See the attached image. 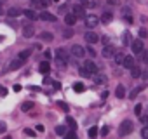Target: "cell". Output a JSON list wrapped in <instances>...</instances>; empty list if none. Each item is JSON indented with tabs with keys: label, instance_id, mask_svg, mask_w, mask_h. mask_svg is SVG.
I'll return each instance as SVG.
<instances>
[{
	"label": "cell",
	"instance_id": "4",
	"mask_svg": "<svg viewBox=\"0 0 148 139\" xmlns=\"http://www.w3.org/2000/svg\"><path fill=\"white\" fill-rule=\"evenodd\" d=\"M70 52H71V56H73V57H84V54H86V49H84L82 45L75 44V45H71Z\"/></svg>",
	"mask_w": 148,
	"mask_h": 139
},
{
	"label": "cell",
	"instance_id": "20",
	"mask_svg": "<svg viewBox=\"0 0 148 139\" xmlns=\"http://www.w3.org/2000/svg\"><path fill=\"white\" fill-rule=\"evenodd\" d=\"M23 14H25V16H26V18H28L30 21H35V19H38V16H37V14H35V11H32V9H30V11L26 9V11H25Z\"/></svg>",
	"mask_w": 148,
	"mask_h": 139
},
{
	"label": "cell",
	"instance_id": "51",
	"mask_svg": "<svg viewBox=\"0 0 148 139\" xmlns=\"http://www.w3.org/2000/svg\"><path fill=\"white\" fill-rule=\"evenodd\" d=\"M71 35H73V31H64V37H66V38H68V37H71Z\"/></svg>",
	"mask_w": 148,
	"mask_h": 139
},
{
	"label": "cell",
	"instance_id": "37",
	"mask_svg": "<svg viewBox=\"0 0 148 139\" xmlns=\"http://www.w3.org/2000/svg\"><path fill=\"white\" fill-rule=\"evenodd\" d=\"M146 37H148V31H146L145 28H141V30H139V38H146Z\"/></svg>",
	"mask_w": 148,
	"mask_h": 139
},
{
	"label": "cell",
	"instance_id": "49",
	"mask_svg": "<svg viewBox=\"0 0 148 139\" xmlns=\"http://www.w3.org/2000/svg\"><path fill=\"white\" fill-rule=\"evenodd\" d=\"M19 91H21V85L16 84V85H14V92H19Z\"/></svg>",
	"mask_w": 148,
	"mask_h": 139
},
{
	"label": "cell",
	"instance_id": "55",
	"mask_svg": "<svg viewBox=\"0 0 148 139\" xmlns=\"http://www.w3.org/2000/svg\"><path fill=\"white\" fill-rule=\"evenodd\" d=\"M2 139H11V136H5V137H2Z\"/></svg>",
	"mask_w": 148,
	"mask_h": 139
},
{
	"label": "cell",
	"instance_id": "48",
	"mask_svg": "<svg viewBox=\"0 0 148 139\" xmlns=\"http://www.w3.org/2000/svg\"><path fill=\"white\" fill-rule=\"evenodd\" d=\"M141 77H143V78H148V70H145V72H141Z\"/></svg>",
	"mask_w": 148,
	"mask_h": 139
},
{
	"label": "cell",
	"instance_id": "1",
	"mask_svg": "<svg viewBox=\"0 0 148 139\" xmlns=\"http://www.w3.org/2000/svg\"><path fill=\"white\" fill-rule=\"evenodd\" d=\"M66 63H68V54L64 49H56V64L59 68H66Z\"/></svg>",
	"mask_w": 148,
	"mask_h": 139
},
{
	"label": "cell",
	"instance_id": "2",
	"mask_svg": "<svg viewBox=\"0 0 148 139\" xmlns=\"http://www.w3.org/2000/svg\"><path fill=\"white\" fill-rule=\"evenodd\" d=\"M131 132H132V122L131 120H124L120 123V127H119V136L124 137V136H129Z\"/></svg>",
	"mask_w": 148,
	"mask_h": 139
},
{
	"label": "cell",
	"instance_id": "6",
	"mask_svg": "<svg viewBox=\"0 0 148 139\" xmlns=\"http://www.w3.org/2000/svg\"><path fill=\"white\" fill-rule=\"evenodd\" d=\"M98 23H99V18L98 16H94V14L86 16V26L87 28H94V26H98Z\"/></svg>",
	"mask_w": 148,
	"mask_h": 139
},
{
	"label": "cell",
	"instance_id": "14",
	"mask_svg": "<svg viewBox=\"0 0 148 139\" xmlns=\"http://www.w3.org/2000/svg\"><path fill=\"white\" fill-rule=\"evenodd\" d=\"M30 56H32V49H25V50H21V52H19L18 59H21V61H26Z\"/></svg>",
	"mask_w": 148,
	"mask_h": 139
},
{
	"label": "cell",
	"instance_id": "18",
	"mask_svg": "<svg viewBox=\"0 0 148 139\" xmlns=\"http://www.w3.org/2000/svg\"><path fill=\"white\" fill-rule=\"evenodd\" d=\"M113 59H115V63H117V64H124V59H125V54H124V52H115V56H113Z\"/></svg>",
	"mask_w": 148,
	"mask_h": 139
},
{
	"label": "cell",
	"instance_id": "38",
	"mask_svg": "<svg viewBox=\"0 0 148 139\" xmlns=\"http://www.w3.org/2000/svg\"><path fill=\"white\" fill-rule=\"evenodd\" d=\"M141 54H143V56H141V57H143V63H145V64H148V50H143Z\"/></svg>",
	"mask_w": 148,
	"mask_h": 139
},
{
	"label": "cell",
	"instance_id": "28",
	"mask_svg": "<svg viewBox=\"0 0 148 139\" xmlns=\"http://www.w3.org/2000/svg\"><path fill=\"white\" fill-rule=\"evenodd\" d=\"M79 73H80V77H84V78H89V77H92L89 72H87V70L84 68V66H80V70H79Z\"/></svg>",
	"mask_w": 148,
	"mask_h": 139
},
{
	"label": "cell",
	"instance_id": "42",
	"mask_svg": "<svg viewBox=\"0 0 148 139\" xmlns=\"http://www.w3.org/2000/svg\"><path fill=\"white\" fill-rule=\"evenodd\" d=\"M44 56H45V61H49V59H51V56H52V52H51V50H45V52H44Z\"/></svg>",
	"mask_w": 148,
	"mask_h": 139
},
{
	"label": "cell",
	"instance_id": "26",
	"mask_svg": "<svg viewBox=\"0 0 148 139\" xmlns=\"http://www.w3.org/2000/svg\"><path fill=\"white\" fill-rule=\"evenodd\" d=\"M99 21H101L103 25H108V23L112 21V14H110V12H105V14L99 18Z\"/></svg>",
	"mask_w": 148,
	"mask_h": 139
},
{
	"label": "cell",
	"instance_id": "25",
	"mask_svg": "<svg viewBox=\"0 0 148 139\" xmlns=\"http://www.w3.org/2000/svg\"><path fill=\"white\" fill-rule=\"evenodd\" d=\"M21 14V11L19 9H16V7H11L9 11H7V16H11V18H18Z\"/></svg>",
	"mask_w": 148,
	"mask_h": 139
},
{
	"label": "cell",
	"instance_id": "23",
	"mask_svg": "<svg viewBox=\"0 0 148 139\" xmlns=\"http://www.w3.org/2000/svg\"><path fill=\"white\" fill-rule=\"evenodd\" d=\"M75 21H77V18L73 16V14H66V18H64V23H66L68 26H71V25H75Z\"/></svg>",
	"mask_w": 148,
	"mask_h": 139
},
{
	"label": "cell",
	"instance_id": "43",
	"mask_svg": "<svg viewBox=\"0 0 148 139\" xmlns=\"http://www.w3.org/2000/svg\"><path fill=\"white\" fill-rule=\"evenodd\" d=\"M25 134H26V136H35V130H32V129H25Z\"/></svg>",
	"mask_w": 148,
	"mask_h": 139
},
{
	"label": "cell",
	"instance_id": "15",
	"mask_svg": "<svg viewBox=\"0 0 148 139\" xmlns=\"http://www.w3.org/2000/svg\"><path fill=\"white\" fill-rule=\"evenodd\" d=\"M115 96H117L119 99H124V97H125V89H124V85H117V89H115Z\"/></svg>",
	"mask_w": 148,
	"mask_h": 139
},
{
	"label": "cell",
	"instance_id": "13",
	"mask_svg": "<svg viewBox=\"0 0 148 139\" xmlns=\"http://www.w3.org/2000/svg\"><path fill=\"white\" fill-rule=\"evenodd\" d=\"M136 64H134V57L132 56H125V59H124V68H127V70H131V68H134Z\"/></svg>",
	"mask_w": 148,
	"mask_h": 139
},
{
	"label": "cell",
	"instance_id": "5",
	"mask_svg": "<svg viewBox=\"0 0 148 139\" xmlns=\"http://www.w3.org/2000/svg\"><path fill=\"white\" fill-rule=\"evenodd\" d=\"M131 49H132V54H141L143 52V40L141 38L132 40L131 42Z\"/></svg>",
	"mask_w": 148,
	"mask_h": 139
},
{
	"label": "cell",
	"instance_id": "47",
	"mask_svg": "<svg viewBox=\"0 0 148 139\" xmlns=\"http://www.w3.org/2000/svg\"><path fill=\"white\" fill-rule=\"evenodd\" d=\"M59 108H63L64 111H68V104H64V103H59Z\"/></svg>",
	"mask_w": 148,
	"mask_h": 139
},
{
	"label": "cell",
	"instance_id": "45",
	"mask_svg": "<svg viewBox=\"0 0 148 139\" xmlns=\"http://www.w3.org/2000/svg\"><path fill=\"white\" fill-rule=\"evenodd\" d=\"M79 2H80V5H82V7H87V4L91 2V0H79Z\"/></svg>",
	"mask_w": 148,
	"mask_h": 139
},
{
	"label": "cell",
	"instance_id": "21",
	"mask_svg": "<svg viewBox=\"0 0 148 139\" xmlns=\"http://www.w3.org/2000/svg\"><path fill=\"white\" fill-rule=\"evenodd\" d=\"M122 14H124V19H127V23H132V16H131V9L124 7L122 9Z\"/></svg>",
	"mask_w": 148,
	"mask_h": 139
},
{
	"label": "cell",
	"instance_id": "8",
	"mask_svg": "<svg viewBox=\"0 0 148 139\" xmlns=\"http://www.w3.org/2000/svg\"><path fill=\"white\" fill-rule=\"evenodd\" d=\"M115 47L113 45H105V49H103V52H101V56L105 57V59H110V57H113L115 56Z\"/></svg>",
	"mask_w": 148,
	"mask_h": 139
},
{
	"label": "cell",
	"instance_id": "32",
	"mask_svg": "<svg viewBox=\"0 0 148 139\" xmlns=\"http://www.w3.org/2000/svg\"><path fill=\"white\" fill-rule=\"evenodd\" d=\"M56 134H58V136H64V134H66V129H64L63 125H58V127H56Z\"/></svg>",
	"mask_w": 148,
	"mask_h": 139
},
{
	"label": "cell",
	"instance_id": "3",
	"mask_svg": "<svg viewBox=\"0 0 148 139\" xmlns=\"http://www.w3.org/2000/svg\"><path fill=\"white\" fill-rule=\"evenodd\" d=\"M71 14L75 16L77 19H86V16H87V14H86V9H84L80 4H79V5H73V7H71Z\"/></svg>",
	"mask_w": 148,
	"mask_h": 139
},
{
	"label": "cell",
	"instance_id": "54",
	"mask_svg": "<svg viewBox=\"0 0 148 139\" xmlns=\"http://www.w3.org/2000/svg\"><path fill=\"white\" fill-rule=\"evenodd\" d=\"M37 132H44V127L42 125H37Z\"/></svg>",
	"mask_w": 148,
	"mask_h": 139
},
{
	"label": "cell",
	"instance_id": "41",
	"mask_svg": "<svg viewBox=\"0 0 148 139\" xmlns=\"http://www.w3.org/2000/svg\"><path fill=\"white\" fill-rule=\"evenodd\" d=\"M108 132H110V129L105 125V127H101V136H108Z\"/></svg>",
	"mask_w": 148,
	"mask_h": 139
},
{
	"label": "cell",
	"instance_id": "7",
	"mask_svg": "<svg viewBox=\"0 0 148 139\" xmlns=\"http://www.w3.org/2000/svg\"><path fill=\"white\" fill-rule=\"evenodd\" d=\"M84 38H86V42H87V44H91V45H94V44H98V40H99V37H98V33H94V31H86V35H84Z\"/></svg>",
	"mask_w": 148,
	"mask_h": 139
},
{
	"label": "cell",
	"instance_id": "39",
	"mask_svg": "<svg viewBox=\"0 0 148 139\" xmlns=\"http://www.w3.org/2000/svg\"><path fill=\"white\" fill-rule=\"evenodd\" d=\"M7 130V125H5V122H0V134H4Z\"/></svg>",
	"mask_w": 148,
	"mask_h": 139
},
{
	"label": "cell",
	"instance_id": "44",
	"mask_svg": "<svg viewBox=\"0 0 148 139\" xmlns=\"http://www.w3.org/2000/svg\"><path fill=\"white\" fill-rule=\"evenodd\" d=\"M141 122H143L145 125H148V115H141Z\"/></svg>",
	"mask_w": 148,
	"mask_h": 139
},
{
	"label": "cell",
	"instance_id": "36",
	"mask_svg": "<svg viewBox=\"0 0 148 139\" xmlns=\"http://www.w3.org/2000/svg\"><path fill=\"white\" fill-rule=\"evenodd\" d=\"M141 137L143 139H148V127H143L141 129Z\"/></svg>",
	"mask_w": 148,
	"mask_h": 139
},
{
	"label": "cell",
	"instance_id": "56",
	"mask_svg": "<svg viewBox=\"0 0 148 139\" xmlns=\"http://www.w3.org/2000/svg\"><path fill=\"white\" fill-rule=\"evenodd\" d=\"M0 14H2V5H0Z\"/></svg>",
	"mask_w": 148,
	"mask_h": 139
},
{
	"label": "cell",
	"instance_id": "12",
	"mask_svg": "<svg viewBox=\"0 0 148 139\" xmlns=\"http://www.w3.org/2000/svg\"><path fill=\"white\" fill-rule=\"evenodd\" d=\"M33 35H35V28L30 26V25H26V26L23 28V37H25V38H32Z\"/></svg>",
	"mask_w": 148,
	"mask_h": 139
},
{
	"label": "cell",
	"instance_id": "53",
	"mask_svg": "<svg viewBox=\"0 0 148 139\" xmlns=\"http://www.w3.org/2000/svg\"><path fill=\"white\" fill-rule=\"evenodd\" d=\"M52 85H54V87H56V89H61V84H59V82H54V84H52Z\"/></svg>",
	"mask_w": 148,
	"mask_h": 139
},
{
	"label": "cell",
	"instance_id": "29",
	"mask_svg": "<svg viewBox=\"0 0 148 139\" xmlns=\"http://www.w3.org/2000/svg\"><path fill=\"white\" fill-rule=\"evenodd\" d=\"M141 91H143V87H136L134 91H131V94H129V97H131V99H136V96H138V94H139Z\"/></svg>",
	"mask_w": 148,
	"mask_h": 139
},
{
	"label": "cell",
	"instance_id": "33",
	"mask_svg": "<svg viewBox=\"0 0 148 139\" xmlns=\"http://www.w3.org/2000/svg\"><path fill=\"white\" fill-rule=\"evenodd\" d=\"M96 136H98V127H91V129H89V137L94 139Z\"/></svg>",
	"mask_w": 148,
	"mask_h": 139
},
{
	"label": "cell",
	"instance_id": "16",
	"mask_svg": "<svg viewBox=\"0 0 148 139\" xmlns=\"http://www.w3.org/2000/svg\"><path fill=\"white\" fill-rule=\"evenodd\" d=\"M49 4H51V0H33V5H37L40 9H45Z\"/></svg>",
	"mask_w": 148,
	"mask_h": 139
},
{
	"label": "cell",
	"instance_id": "40",
	"mask_svg": "<svg viewBox=\"0 0 148 139\" xmlns=\"http://www.w3.org/2000/svg\"><path fill=\"white\" fill-rule=\"evenodd\" d=\"M141 110H143V106H141V104H136V108H134V111H136V115H138V117L141 115Z\"/></svg>",
	"mask_w": 148,
	"mask_h": 139
},
{
	"label": "cell",
	"instance_id": "31",
	"mask_svg": "<svg viewBox=\"0 0 148 139\" xmlns=\"http://www.w3.org/2000/svg\"><path fill=\"white\" fill-rule=\"evenodd\" d=\"M54 37H52V33H49V31H44L42 33V40H45V42H51Z\"/></svg>",
	"mask_w": 148,
	"mask_h": 139
},
{
	"label": "cell",
	"instance_id": "50",
	"mask_svg": "<svg viewBox=\"0 0 148 139\" xmlns=\"http://www.w3.org/2000/svg\"><path fill=\"white\" fill-rule=\"evenodd\" d=\"M0 94H2V96H5V94H7V91H5L4 87H0Z\"/></svg>",
	"mask_w": 148,
	"mask_h": 139
},
{
	"label": "cell",
	"instance_id": "11",
	"mask_svg": "<svg viewBox=\"0 0 148 139\" xmlns=\"http://www.w3.org/2000/svg\"><path fill=\"white\" fill-rule=\"evenodd\" d=\"M84 68L87 70V72H89L91 75H94V73L98 72V68H96V64H94L92 61H84Z\"/></svg>",
	"mask_w": 148,
	"mask_h": 139
},
{
	"label": "cell",
	"instance_id": "24",
	"mask_svg": "<svg viewBox=\"0 0 148 139\" xmlns=\"http://www.w3.org/2000/svg\"><path fill=\"white\" fill-rule=\"evenodd\" d=\"M131 77H132V78H138V77H141V70H139V66H134V68H131Z\"/></svg>",
	"mask_w": 148,
	"mask_h": 139
},
{
	"label": "cell",
	"instance_id": "10",
	"mask_svg": "<svg viewBox=\"0 0 148 139\" xmlns=\"http://www.w3.org/2000/svg\"><path fill=\"white\" fill-rule=\"evenodd\" d=\"M38 18H40L42 21H49V23H54V21H56V16L51 14V12H47V11H42Z\"/></svg>",
	"mask_w": 148,
	"mask_h": 139
},
{
	"label": "cell",
	"instance_id": "46",
	"mask_svg": "<svg viewBox=\"0 0 148 139\" xmlns=\"http://www.w3.org/2000/svg\"><path fill=\"white\" fill-rule=\"evenodd\" d=\"M44 84H45V85H49V84H54V82H52L49 77H45V78H44Z\"/></svg>",
	"mask_w": 148,
	"mask_h": 139
},
{
	"label": "cell",
	"instance_id": "30",
	"mask_svg": "<svg viewBox=\"0 0 148 139\" xmlns=\"http://www.w3.org/2000/svg\"><path fill=\"white\" fill-rule=\"evenodd\" d=\"M66 123L70 125V129L73 130V129H77V123H75V120H73L71 117H66Z\"/></svg>",
	"mask_w": 148,
	"mask_h": 139
},
{
	"label": "cell",
	"instance_id": "34",
	"mask_svg": "<svg viewBox=\"0 0 148 139\" xmlns=\"http://www.w3.org/2000/svg\"><path fill=\"white\" fill-rule=\"evenodd\" d=\"M63 139H79V137H77V134H75V132H73V130H71V132H68V134H64V137H63Z\"/></svg>",
	"mask_w": 148,
	"mask_h": 139
},
{
	"label": "cell",
	"instance_id": "19",
	"mask_svg": "<svg viewBox=\"0 0 148 139\" xmlns=\"http://www.w3.org/2000/svg\"><path fill=\"white\" fill-rule=\"evenodd\" d=\"M73 91H75L77 94H80V92L86 91V85H84L82 82H75V84H73Z\"/></svg>",
	"mask_w": 148,
	"mask_h": 139
},
{
	"label": "cell",
	"instance_id": "9",
	"mask_svg": "<svg viewBox=\"0 0 148 139\" xmlns=\"http://www.w3.org/2000/svg\"><path fill=\"white\" fill-rule=\"evenodd\" d=\"M38 72H40L42 75H49V72H51V64H49V61H42V63L38 64Z\"/></svg>",
	"mask_w": 148,
	"mask_h": 139
},
{
	"label": "cell",
	"instance_id": "22",
	"mask_svg": "<svg viewBox=\"0 0 148 139\" xmlns=\"http://www.w3.org/2000/svg\"><path fill=\"white\" fill-rule=\"evenodd\" d=\"M92 78H94V82L99 84V85L106 84V77H105V75H92Z\"/></svg>",
	"mask_w": 148,
	"mask_h": 139
},
{
	"label": "cell",
	"instance_id": "17",
	"mask_svg": "<svg viewBox=\"0 0 148 139\" xmlns=\"http://www.w3.org/2000/svg\"><path fill=\"white\" fill-rule=\"evenodd\" d=\"M25 64V61H21V59H16V61H12L11 63V66H9V70L11 72H14V70H18V68H21Z\"/></svg>",
	"mask_w": 148,
	"mask_h": 139
},
{
	"label": "cell",
	"instance_id": "52",
	"mask_svg": "<svg viewBox=\"0 0 148 139\" xmlns=\"http://www.w3.org/2000/svg\"><path fill=\"white\" fill-rule=\"evenodd\" d=\"M101 40H103V42H105V44H106V45H110V44H108V42H110V40H108V37H103V38H101Z\"/></svg>",
	"mask_w": 148,
	"mask_h": 139
},
{
	"label": "cell",
	"instance_id": "35",
	"mask_svg": "<svg viewBox=\"0 0 148 139\" xmlns=\"http://www.w3.org/2000/svg\"><path fill=\"white\" fill-rule=\"evenodd\" d=\"M124 45H131V35L129 33L124 35Z\"/></svg>",
	"mask_w": 148,
	"mask_h": 139
},
{
	"label": "cell",
	"instance_id": "27",
	"mask_svg": "<svg viewBox=\"0 0 148 139\" xmlns=\"http://www.w3.org/2000/svg\"><path fill=\"white\" fill-rule=\"evenodd\" d=\"M33 106H35V104H33L32 101H26V103H23V104H21V110H23V111H28V110H32Z\"/></svg>",
	"mask_w": 148,
	"mask_h": 139
},
{
	"label": "cell",
	"instance_id": "57",
	"mask_svg": "<svg viewBox=\"0 0 148 139\" xmlns=\"http://www.w3.org/2000/svg\"><path fill=\"white\" fill-rule=\"evenodd\" d=\"M54 2H58V0H54Z\"/></svg>",
	"mask_w": 148,
	"mask_h": 139
}]
</instances>
